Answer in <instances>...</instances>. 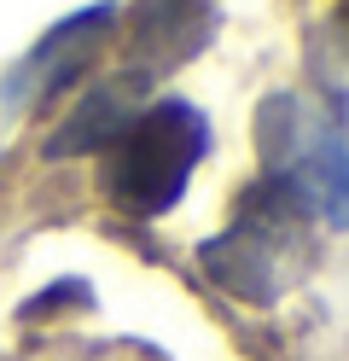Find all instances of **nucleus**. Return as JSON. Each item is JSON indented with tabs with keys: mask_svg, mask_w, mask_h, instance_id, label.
Returning <instances> with one entry per match:
<instances>
[{
	"mask_svg": "<svg viewBox=\"0 0 349 361\" xmlns=\"http://www.w3.org/2000/svg\"><path fill=\"white\" fill-rule=\"evenodd\" d=\"M204 157V117L180 99H163L152 111L116 134V157H111V192L116 204L134 216H163L180 198L192 164Z\"/></svg>",
	"mask_w": 349,
	"mask_h": 361,
	"instance_id": "1",
	"label": "nucleus"
},
{
	"mask_svg": "<svg viewBox=\"0 0 349 361\" xmlns=\"http://www.w3.org/2000/svg\"><path fill=\"white\" fill-rule=\"evenodd\" d=\"M286 111V140L274 146V164H279V187L297 210H314L326 221H349V134H338L332 123L320 128H297L291 123V105H274Z\"/></svg>",
	"mask_w": 349,
	"mask_h": 361,
	"instance_id": "2",
	"label": "nucleus"
},
{
	"mask_svg": "<svg viewBox=\"0 0 349 361\" xmlns=\"http://www.w3.org/2000/svg\"><path fill=\"white\" fill-rule=\"evenodd\" d=\"M105 30H111V6H93V12L64 18V24H59V30H53V35H47L41 47H35V59L23 64V76H35V94H41V99L64 94V87L87 71L93 41H99Z\"/></svg>",
	"mask_w": 349,
	"mask_h": 361,
	"instance_id": "3",
	"label": "nucleus"
},
{
	"mask_svg": "<svg viewBox=\"0 0 349 361\" xmlns=\"http://www.w3.org/2000/svg\"><path fill=\"white\" fill-rule=\"evenodd\" d=\"M128 123H134L128 87H123V82L93 87V94L76 105V117H70V123L53 134V140H47V152H53V157H76V152H93V146H111Z\"/></svg>",
	"mask_w": 349,
	"mask_h": 361,
	"instance_id": "4",
	"label": "nucleus"
},
{
	"mask_svg": "<svg viewBox=\"0 0 349 361\" xmlns=\"http://www.w3.org/2000/svg\"><path fill=\"white\" fill-rule=\"evenodd\" d=\"M180 18H186V0H146L140 6V41L146 47H180L186 30H180Z\"/></svg>",
	"mask_w": 349,
	"mask_h": 361,
	"instance_id": "5",
	"label": "nucleus"
}]
</instances>
